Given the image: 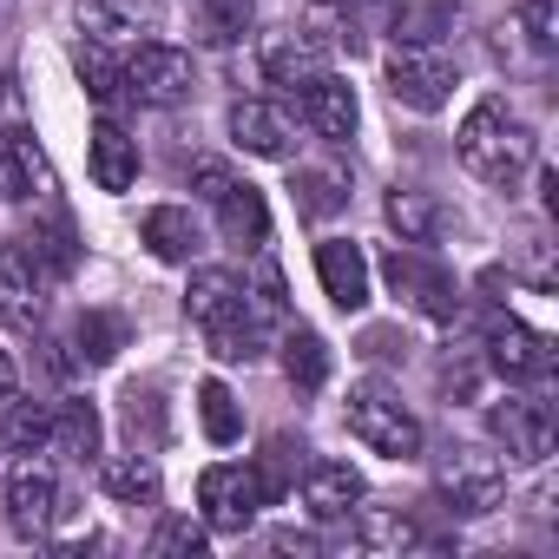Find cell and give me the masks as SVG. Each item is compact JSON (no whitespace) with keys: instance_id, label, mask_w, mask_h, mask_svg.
Returning <instances> with one entry per match:
<instances>
[{"instance_id":"obj_20","label":"cell","mask_w":559,"mask_h":559,"mask_svg":"<svg viewBox=\"0 0 559 559\" xmlns=\"http://www.w3.org/2000/svg\"><path fill=\"white\" fill-rule=\"evenodd\" d=\"M230 139L243 152H257V158H290V126H284V112L263 106V99H237L230 106Z\"/></svg>"},{"instance_id":"obj_27","label":"cell","mask_w":559,"mask_h":559,"mask_svg":"<svg viewBox=\"0 0 559 559\" xmlns=\"http://www.w3.org/2000/svg\"><path fill=\"white\" fill-rule=\"evenodd\" d=\"M73 67H80V80H86V93H93L99 106H119V99H126V73H119L112 47H99V40H80Z\"/></svg>"},{"instance_id":"obj_23","label":"cell","mask_w":559,"mask_h":559,"mask_svg":"<svg viewBox=\"0 0 559 559\" xmlns=\"http://www.w3.org/2000/svg\"><path fill=\"white\" fill-rule=\"evenodd\" d=\"M217 224H224L230 243H263V237H270V204H263V191H257V185H230V191L217 198Z\"/></svg>"},{"instance_id":"obj_21","label":"cell","mask_w":559,"mask_h":559,"mask_svg":"<svg viewBox=\"0 0 559 559\" xmlns=\"http://www.w3.org/2000/svg\"><path fill=\"white\" fill-rule=\"evenodd\" d=\"M93 185L99 191H132L139 185V139L126 126H93Z\"/></svg>"},{"instance_id":"obj_29","label":"cell","mask_w":559,"mask_h":559,"mask_svg":"<svg viewBox=\"0 0 559 559\" xmlns=\"http://www.w3.org/2000/svg\"><path fill=\"white\" fill-rule=\"evenodd\" d=\"M284 376H290L297 389H323V382H330V349H323L317 330H290V336H284Z\"/></svg>"},{"instance_id":"obj_38","label":"cell","mask_w":559,"mask_h":559,"mask_svg":"<svg viewBox=\"0 0 559 559\" xmlns=\"http://www.w3.org/2000/svg\"><path fill=\"white\" fill-rule=\"evenodd\" d=\"M126 428H132V435L145 428V435L158 441V395H139V389H132V395H126Z\"/></svg>"},{"instance_id":"obj_40","label":"cell","mask_w":559,"mask_h":559,"mask_svg":"<svg viewBox=\"0 0 559 559\" xmlns=\"http://www.w3.org/2000/svg\"><path fill=\"white\" fill-rule=\"evenodd\" d=\"M14 395H21V376H14V356L0 349V408H14Z\"/></svg>"},{"instance_id":"obj_42","label":"cell","mask_w":559,"mask_h":559,"mask_svg":"<svg viewBox=\"0 0 559 559\" xmlns=\"http://www.w3.org/2000/svg\"><path fill=\"white\" fill-rule=\"evenodd\" d=\"M8 8H14V0H0V14H8Z\"/></svg>"},{"instance_id":"obj_19","label":"cell","mask_w":559,"mask_h":559,"mask_svg":"<svg viewBox=\"0 0 559 559\" xmlns=\"http://www.w3.org/2000/svg\"><path fill=\"white\" fill-rule=\"evenodd\" d=\"M461 21V0H395L389 8V34L395 47H441Z\"/></svg>"},{"instance_id":"obj_14","label":"cell","mask_w":559,"mask_h":559,"mask_svg":"<svg viewBox=\"0 0 559 559\" xmlns=\"http://www.w3.org/2000/svg\"><path fill=\"white\" fill-rule=\"evenodd\" d=\"M53 191V171H47V152L34 132H0V198L8 204H27V198H47Z\"/></svg>"},{"instance_id":"obj_34","label":"cell","mask_w":559,"mask_h":559,"mask_svg":"<svg viewBox=\"0 0 559 559\" xmlns=\"http://www.w3.org/2000/svg\"><path fill=\"white\" fill-rule=\"evenodd\" d=\"M204 546H211V539H204L198 520H165V526L152 533V552H158V559H171V552H178V559H204Z\"/></svg>"},{"instance_id":"obj_4","label":"cell","mask_w":559,"mask_h":559,"mask_svg":"<svg viewBox=\"0 0 559 559\" xmlns=\"http://www.w3.org/2000/svg\"><path fill=\"white\" fill-rule=\"evenodd\" d=\"M47 290H53V270L40 263V250L27 237L0 243V323L34 336L47 323Z\"/></svg>"},{"instance_id":"obj_25","label":"cell","mask_w":559,"mask_h":559,"mask_svg":"<svg viewBox=\"0 0 559 559\" xmlns=\"http://www.w3.org/2000/svg\"><path fill=\"white\" fill-rule=\"evenodd\" d=\"M99 487H106L112 500H126V507H152V500H158V467H152L145 454H112V461L99 467Z\"/></svg>"},{"instance_id":"obj_10","label":"cell","mask_w":559,"mask_h":559,"mask_svg":"<svg viewBox=\"0 0 559 559\" xmlns=\"http://www.w3.org/2000/svg\"><path fill=\"white\" fill-rule=\"evenodd\" d=\"M53 513H60V474L40 454H21L14 474H8V520H14V533L34 539V533L53 526Z\"/></svg>"},{"instance_id":"obj_26","label":"cell","mask_w":559,"mask_h":559,"mask_svg":"<svg viewBox=\"0 0 559 559\" xmlns=\"http://www.w3.org/2000/svg\"><path fill=\"white\" fill-rule=\"evenodd\" d=\"M356 546H369V552H421L428 533L408 513H362L356 520Z\"/></svg>"},{"instance_id":"obj_18","label":"cell","mask_w":559,"mask_h":559,"mask_svg":"<svg viewBox=\"0 0 559 559\" xmlns=\"http://www.w3.org/2000/svg\"><path fill=\"white\" fill-rule=\"evenodd\" d=\"M356 500H362V474H356L349 461H310V474H304V507H310L317 520H349Z\"/></svg>"},{"instance_id":"obj_15","label":"cell","mask_w":559,"mask_h":559,"mask_svg":"<svg viewBox=\"0 0 559 559\" xmlns=\"http://www.w3.org/2000/svg\"><path fill=\"white\" fill-rule=\"evenodd\" d=\"M317 276H323V297H330L343 317H356V310L369 304V257H362L349 237L317 243Z\"/></svg>"},{"instance_id":"obj_24","label":"cell","mask_w":559,"mask_h":559,"mask_svg":"<svg viewBox=\"0 0 559 559\" xmlns=\"http://www.w3.org/2000/svg\"><path fill=\"white\" fill-rule=\"evenodd\" d=\"M47 448L73 454V461L99 454V408H93V402H60V408L47 415Z\"/></svg>"},{"instance_id":"obj_37","label":"cell","mask_w":559,"mask_h":559,"mask_svg":"<svg viewBox=\"0 0 559 559\" xmlns=\"http://www.w3.org/2000/svg\"><path fill=\"white\" fill-rule=\"evenodd\" d=\"M191 185H198V198H211V204H217L237 178H230V165H224V158H198V165H191Z\"/></svg>"},{"instance_id":"obj_35","label":"cell","mask_w":559,"mask_h":559,"mask_svg":"<svg viewBox=\"0 0 559 559\" xmlns=\"http://www.w3.org/2000/svg\"><path fill=\"white\" fill-rule=\"evenodd\" d=\"M520 34H526L533 53H552L559 47V8H552V0H526V8H520Z\"/></svg>"},{"instance_id":"obj_3","label":"cell","mask_w":559,"mask_h":559,"mask_svg":"<svg viewBox=\"0 0 559 559\" xmlns=\"http://www.w3.org/2000/svg\"><path fill=\"white\" fill-rule=\"evenodd\" d=\"M343 415H349V435H356L369 454H389V461H415V454H421V421L402 408L395 389H382V382H356Z\"/></svg>"},{"instance_id":"obj_9","label":"cell","mask_w":559,"mask_h":559,"mask_svg":"<svg viewBox=\"0 0 559 559\" xmlns=\"http://www.w3.org/2000/svg\"><path fill=\"white\" fill-rule=\"evenodd\" d=\"M198 507L217 533H243L263 507V487H257V467L243 461H224V467H204L198 474Z\"/></svg>"},{"instance_id":"obj_28","label":"cell","mask_w":559,"mask_h":559,"mask_svg":"<svg viewBox=\"0 0 559 559\" xmlns=\"http://www.w3.org/2000/svg\"><path fill=\"white\" fill-rule=\"evenodd\" d=\"M389 224L402 230V243H428L448 217H441V204L428 191H389Z\"/></svg>"},{"instance_id":"obj_7","label":"cell","mask_w":559,"mask_h":559,"mask_svg":"<svg viewBox=\"0 0 559 559\" xmlns=\"http://www.w3.org/2000/svg\"><path fill=\"white\" fill-rule=\"evenodd\" d=\"M382 276H389V290H395L402 304H415L421 317H435V323H454V310H461V297H454V276H448L441 263H428L421 250L395 243V250L382 257Z\"/></svg>"},{"instance_id":"obj_32","label":"cell","mask_w":559,"mask_h":559,"mask_svg":"<svg viewBox=\"0 0 559 559\" xmlns=\"http://www.w3.org/2000/svg\"><path fill=\"white\" fill-rule=\"evenodd\" d=\"M257 21V0H198V27L204 40H243Z\"/></svg>"},{"instance_id":"obj_11","label":"cell","mask_w":559,"mask_h":559,"mask_svg":"<svg viewBox=\"0 0 559 559\" xmlns=\"http://www.w3.org/2000/svg\"><path fill=\"white\" fill-rule=\"evenodd\" d=\"M73 14H80V34H86V40H99V47L145 40V34H158V21H165L158 0H80Z\"/></svg>"},{"instance_id":"obj_12","label":"cell","mask_w":559,"mask_h":559,"mask_svg":"<svg viewBox=\"0 0 559 559\" xmlns=\"http://www.w3.org/2000/svg\"><path fill=\"white\" fill-rule=\"evenodd\" d=\"M487 362L500 376H513V382H533V376L552 369V343L539 330H526L520 317H493L487 323Z\"/></svg>"},{"instance_id":"obj_1","label":"cell","mask_w":559,"mask_h":559,"mask_svg":"<svg viewBox=\"0 0 559 559\" xmlns=\"http://www.w3.org/2000/svg\"><path fill=\"white\" fill-rule=\"evenodd\" d=\"M461 165L480 178V185H500V191H513L520 178H526V165H533V126L507 106V99H480L467 119H461Z\"/></svg>"},{"instance_id":"obj_31","label":"cell","mask_w":559,"mask_h":559,"mask_svg":"<svg viewBox=\"0 0 559 559\" xmlns=\"http://www.w3.org/2000/svg\"><path fill=\"white\" fill-rule=\"evenodd\" d=\"M198 421H204V435H211L217 448H230V441L243 435V415H237V402H230L224 382H198Z\"/></svg>"},{"instance_id":"obj_30","label":"cell","mask_w":559,"mask_h":559,"mask_svg":"<svg viewBox=\"0 0 559 559\" xmlns=\"http://www.w3.org/2000/svg\"><path fill=\"white\" fill-rule=\"evenodd\" d=\"M73 343H80L86 362H112V356L126 349V317H112V310H86L80 330H73Z\"/></svg>"},{"instance_id":"obj_5","label":"cell","mask_w":559,"mask_h":559,"mask_svg":"<svg viewBox=\"0 0 559 559\" xmlns=\"http://www.w3.org/2000/svg\"><path fill=\"white\" fill-rule=\"evenodd\" d=\"M435 493L448 500V513L474 520V513H493L507 500V467L500 454H480V448H454L441 467H435Z\"/></svg>"},{"instance_id":"obj_36","label":"cell","mask_w":559,"mask_h":559,"mask_svg":"<svg viewBox=\"0 0 559 559\" xmlns=\"http://www.w3.org/2000/svg\"><path fill=\"white\" fill-rule=\"evenodd\" d=\"M243 304H250V317H257V323H276V317H284V276H276V263H263V270H257V284L243 290Z\"/></svg>"},{"instance_id":"obj_22","label":"cell","mask_w":559,"mask_h":559,"mask_svg":"<svg viewBox=\"0 0 559 559\" xmlns=\"http://www.w3.org/2000/svg\"><path fill=\"white\" fill-rule=\"evenodd\" d=\"M139 237H145L152 257H165V263H191V257H198V224H191V211H178V204L145 211Z\"/></svg>"},{"instance_id":"obj_39","label":"cell","mask_w":559,"mask_h":559,"mask_svg":"<svg viewBox=\"0 0 559 559\" xmlns=\"http://www.w3.org/2000/svg\"><path fill=\"white\" fill-rule=\"evenodd\" d=\"M14 448H27V454L47 448V415H40V408H21V415H14Z\"/></svg>"},{"instance_id":"obj_41","label":"cell","mask_w":559,"mask_h":559,"mask_svg":"<svg viewBox=\"0 0 559 559\" xmlns=\"http://www.w3.org/2000/svg\"><path fill=\"white\" fill-rule=\"evenodd\" d=\"M270 546H276V552H317V539H310V533H276Z\"/></svg>"},{"instance_id":"obj_13","label":"cell","mask_w":559,"mask_h":559,"mask_svg":"<svg viewBox=\"0 0 559 559\" xmlns=\"http://www.w3.org/2000/svg\"><path fill=\"white\" fill-rule=\"evenodd\" d=\"M493 441L513 454V461H546L552 454V408L533 402V395H513L493 408Z\"/></svg>"},{"instance_id":"obj_17","label":"cell","mask_w":559,"mask_h":559,"mask_svg":"<svg viewBox=\"0 0 559 559\" xmlns=\"http://www.w3.org/2000/svg\"><path fill=\"white\" fill-rule=\"evenodd\" d=\"M304 119H310L317 139L343 145V139L356 132V93H349V80H330V73L304 80Z\"/></svg>"},{"instance_id":"obj_33","label":"cell","mask_w":559,"mask_h":559,"mask_svg":"<svg viewBox=\"0 0 559 559\" xmlns=\"http://www.w3.org/2000/svg\"><path fill=\"white\" fill-rule=\"evenodd\" d=\"M343 204H349L343 178H330V171H297V211H304V217H330V211H343Z\"/></svg>"},{"instance_id":"obj_8","label":"cell","mask_w":559,"mask_h":559,"mask_svg":"<svg viewBox=\"0 0 559 559\" xmlns=\"http://www.w3.org/2000/svg\"><path fill=\"white\" fill-rule=\"evenodd\" d=\"M389 93L408 112H441L454 99V67L435 47H395L389 53Z\"/></svg>"},{"instance_id":"obj_2","label":"cell","mask_w":559,"mask_h":559,"mask_svg":"<svg viewBox=\"0 0 559 559\" xmlns=\"http://www.w3.org/2000/svg\"><path fill=\"white\" fill-rule=\"evenodd\" d=\"M185 317L204 330L211 356L217 362H250L263 343H257V317L243 304V284L230 270H198L191 276V290H185Z\"/></svg>"},{"instance_id":"obj_16","label":"cell","mask_w":559,"mask_h":559,"mask_svg":"<svg viewBox=\"0 0 559 559\" xmlns=\"http://www.w3.org/2000/svg\"><path fill=\"white\" fill-rule=\"evenodd\" d=\"M323 60H330V47H323L304 21L263 40V73H270V86H290V93H297L304 80H317V73H323Z\"/></svg>"},{"instance_id":"obj_6","label":"cell","mask_w":559,"mask_h":559,"mask_svg":"<svg viewBox=\"0 0 559 559\" xmlns=\"http://www.w3.org/2000/svg\"><path fill=\"white\" fill-rule=\"evenodd\" d=\"M119 73H126V93H132L139 106H178V99H191V86H198L191 53H185V47H165V40H139Z\"/></svg>"}]
</instances>
